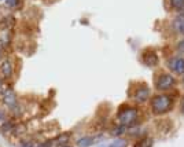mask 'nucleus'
Segmentation results:
<instances>
[{
  "instance_id": "f257e3e1",
  "label": "nucleus",
  "mask_w": 184,
  "mask_h": 147,
  "mask_svg": "<svg viewBox=\"0 0 184 147\" xmlns=\"http://www.w3.org/2000/svg\"><path fill=\"white\" fill-rule=\"evenodd\" d=\"M151 109L155 114H164L172 109V99L168 95H157L151 99Z\"/></svg>"
},
{
  "instance_id": "f03ea898",
  "label": "nucleus",
  "mask_w": 184,
  "mask_h": 147,
  "mask_svg": "<svg viewBox=\"0 0 184 147\" xmlns=\"http://www.w3.org/2000/svg\"><path fill=\"white\" fill-rule=\"evenodd\" d=\"M117 118H118V121H119V124L121 125H126V127H129V125H132L133 122L136 121V118H137V109L125 106V107H122L121 110L118 111Z\"/></svg>"
},
{
  "instance_id": "7ed1b4c3",
  "label": "nucleus",
  "mask_w": 184,
  "mask_h": 147,
  "mask_svg": "<svg viewBox=\"0 0 184 147\" xmlns=\"http://www.w3.org/2000/svg\"><path fill=\"white\" fill-rule=\"evenodd\" d=\"M155 88L158 91H166L174 85V79L172 74H161L155 79Z\"/></svg>"
},
{
  "instance_id": "20e7f679",
  "label": "nucleus",
  "mask_w": 184,
  "mask_h": 147,
  "mask_svg": "<svg viewBox=\"0 0 184 147\" xmlns=\"http://www.w3.org/2000/svg\"><path fill=\"white\" fill-rule=\"evenodd\" d=\"M166 66H168L170 70H173L174 73L183 74L184 73V58H180V56H173V58L168 59Z\"/></svg>"
},
{
  "instance_id": "39448f33",
  "label": "nucleus",
  "mask_w": 184,
  "mask_h": 147,
  "mask_svg": "<svg viewBox=\"0 0 184 147\" xmlns=\"http://www.w3.org/2000/svg\"><path fill=\"white\" fill-rule=\"evenodd\" d=\"M3 102L7 107H10L11 110H15L17 106V95L13 91V88H7L3 91Z\"/></svg>"
},
{
  "instance_id": "423d86ee",
  "label": "nucleus",
  "mask_w": 184,
  "mask_h": 147,
  "mask_svg": "<svg viewBox=\"0 0 184 147\" xmlns=\"http://www.w3.org/2000/svg\"><path fill=\"white\" fill-rule=\"evenodd\" d=\"M14 69H13V63H11L10 59H3L0 62V79L8 80L13 77Z\"/></svg>"
},
{
  "instance_id": "0eeeda50",
  "label": "nucleus",
  "mask_w": 184,
  "mask_h": 147,
  "mask_svg": "<svg viewBox=\"0 0 184 147\" xmlns=\"http://www.w3.org/2000/svg\"><path fill=\"white\" fill-rule=\"evenodd\" d=\"M149 98H150V88L147 85H140V87H137L135 94H133V99H135L136 102H139V103L146 102Z\"/></svg>"
},
{
  "instance_id": "6e6552de",
  "label": "nucleus",
  "mask_w": 184,
  "mask_h": 147,
  "mask_svg": "<svg viewBox=\"0 0 184 147\" xmlns=\"http://www.w3.org/2000/svg\"><path fill=\"white\" fill-rule=\"evenodd\" d=\"M143 62H144V65L147 66H157L159 62V59H158V55L155 52H146L144 55H143Z\"/></svg>"
},
{
  "instance_id": "1a4fd4ad",
  "label": "nucleus",
  "mask_w": 184,
  "mask_h": 147,
  "mask_svg": "<svg viewBox=\"0 0 184 147\" xmlns=\"http://www.w3.org/2000/svg\"><path fill=\"white\" fill-rule=\"evenodd\" d=\"M11 40V32L10 29H2L0 30V43L3 46H7Z\"/></svg>"
},
{
  "instance_id": "9d476101",
  "label": "nucleus",
  "mask_w": 184,
  "mask_h": 147,
  "mask_svg": "<svg viewBox=\"0 0 184 147\" xmlns=\"http://www.w3.org/2000/svg\"><path fill=\"white\" fill-rule=\"evenodd\" d=\"M69 137H70V135L66 134V132L65 134H61L59 136H56L54 140H52V144H61V146H63V144L69 140Z\"/></svg>"
},
{
  "instance_id": "9b49d317",
  "label": "nucleus",
  "mask_w": 184,
  "mask_h": 147,
  "mask_svg": "<svg viewBox=\"0 0 184 147\" xmlns=\"http://www.w3.org/2000/svg\"><path fill=\"white\" fill-rule=\"evenodd\" d=\"M183 26H184V16H177L173 22V29L176 32H181Z\"/></svg>"
},
{
  "instance_id": "f8f14e48",
  "label": "nucleus",
  "mask_w": 184,
  "mask_h": 147,
  "mask_svg": "<svg viewBox=\"0 0 184 147\" xmlns=\"http://www.w3.org/2000/svg\"><path fill=\"white\" fill-rule=\"evenodd\" d=\"M92 143H94V139H92V137H89V136L81 137L80 140L77 142V144H78L80 147H88V146H91Z\"/></svg>"
},
{
  "instance_id": "ddd939ff",
  "label": "nucleus",
  "mask_w": 184,
  "mask_h": 147,
  "mask_svg": "<svg viewBox=\"0 0 184 147\" xmlns=\"http://www.w3.org/2000/svg\"><path fill=\"white\" fill-rule=\"evenodd\" d=\"M170 6L173 10H183L184 8V0H170Z\"/></svg>"
},
{
  "instance_id": "4468645a",
  "label": "nucleus",
  "mask_w": 184,
  "mask_h": 147,
  "mask_svg": "<svg viewBox=\"0 0 184 147\" xmlns=\"http://www.w3.org/2000/svg\"><path fill=\"white\" fill-rule=\"evenodd\" d=\"M0 129H2L3 134H7V132H10V131H13L14 129V124L11 122V121H6V122L0 127Z\"/></svg>"
},
{
  "instance_id": "2eb2a0df",
  "label": "nucleus",
  "mask_w": 184,
  "mask_h": 147,
  "mask_svg": "<svg viewBox=\"0 0 184 147\" xmlns=\"http://www.w3.org/2000/svg\"><path fill=\"white\" fill-rule=\"evenodd\" d=\"M135 147H152V139H150V137H146V139L140 140Z\"/></svg>"
},
{
  "instance_id": "dca6fc26",
  "label": "nucleus",
  "mask_w": 184,
  "mask_h": 147,
  "mask_svg": "<svg viewBox=\"0 0 184 147\" xmlns=\"http://www.w3.org/2000/svg\"><path fill=\"white\" fill-rule=\"evenodd\" d=\"M109 147H126V140H124V139H116Z\"/></svg>"
},
{
  "instance_id": "f3484780",
  "label": "nucleus",
  "mask_w": 184,
  "mask_h": 147,
  "mask_svg": "<svg viewBox=\"0 0 184 147\" xmlns=\"http://www.w3.org/2000/svg\"><path fill=\"white\" fill-rule=\"evenodd\" d=\"M14 134L15 135H21L22 132H25V125L23 124H18V125H14Z\"/></svg>"
},
{
  "instance_id": "a211bd4d",
  "label": "nucleus",
  "mask_w": 184,
  "mask_h": 147,
  "mask_svg": "<svg viewBox=\"0 0 184 147\" xmlns=\"http://www.w3.org/2000/svg\"><path fill=\"white\" fill-rule=\"evenodd\" d=\"M6 4L10 8H15L17 6H18V0H6Z\"/></svg>"
},
{
  "instance_id": "6ab92c4d",
  "label": "nucleus",
  "mask_w": 184,
  "mask_h": 147,
  "mask_svg": "<svg viewBox=\"0 0 184 147\" xmlns=\"http://www.w3.org/2000/svg\"><path fill=\"white\" fill-rule=\"evenodd\" d=\"M177 48H179V51H180V52H184V40H181V41L179 43Z\"/></svg>"
},
{
  "instance_id": "aec40b11",
  "label": "nucleus",
  "mask_w": 184,
  "mask_h": 147,
  "mask_svg": "<svg viewBox=\"0 0 184 147\" xmlns=\"http://www.w3.org/2000/svg\"><path fill=\"white\" fill-rule=\"evenodd\" d=\"M3 92V82H2V79H0V94Z\"/></svg>"
},
{
  "instance_id": "412c9836",
  "label": "nucleus",
  "mask_w": 184,
  "mask_h": 147,
  "mask_svg": "<svg viewBox=\"0 0 184 147\" xmlns=\"http://www.w3.org/2000/svg\"><path fill=\"white\" fill-rule=\"evenodd\" d=\"M0 120H4V113L0 110Z\"/></svg>"
},
{
  "instance_id": "4be33fe9",
  "label": "nucleus",
  "mask_w": 184,
  "mask_h": 147,
  "mask_svg": "<svg viewBox=\"0 0 184 147\" xmlns=\"http://www.w3.org/2000/svg\"><path fill=\"white\" fill-rule=\"evenodd\" d=\"M181 113L184 114V102H183V105H181Z\"/></svg>"
},
{
  "instance_id": "5701e85b",
  "label": "nucleus",
  "mask_w": 184,
  "mask_h": 147,
  "mask_svg": "<svg viewBox=\"0 0 184 147\" xmlns=\"http://www.w3.org/2000/svg\"><path fill=\"white\" fill-rule=\"evenodd\" d=\"M181 33H184V26H183V29H181Z\"/></svg>"
},
{
  "instance_id": "b1692460",
  "label": "nucleus",
  "mask_w": 184,
  "mask_h": 147,
  "mask_svg": "<svg viewBox=\"0 0 184 147\" xmlns=\"http://www.w3.org/2000/svg\"><path fill=\"white\" fill-rule=\"evenodd\" d=\"M62 147H70V146H62Z\"/></svg>"
}]
</instances>
